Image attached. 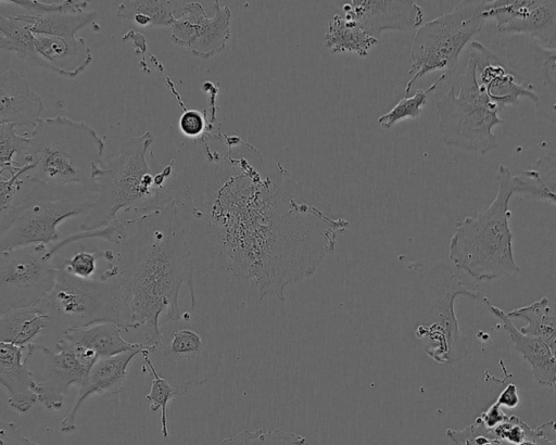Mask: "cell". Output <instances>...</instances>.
<instances>
[{
  "mask_svg": "<svg viewBox=\"0 0 556 445\" xmlns=\"http://www.w3.org/2000/svg\"><path fill=\"white\" fill-rule=\"evenodd\" d=\"M208 153L200 178L180 182L175 202L212 258L253 284L260 298L285 300L336 250L350 221L334 217L319 192L236 136Z\"/></svg>",
  "mask_w": 556,
  "mask_h": 445,
  "instance_id": "1",
  "label": "cell"
},
{
  "mask_svg": "<svg viewBox=\"0 0 556 445\" xmlns=\"http://www.w3.org/2000/svg\"><path fill=\"white\" fill-rule=\"evenodd\" d=\"M127 238L117 245L119 282L131 314V330L142 329L147 344L156 342L160 317L175 318L185 284L195 306L189 227L177 203L128 218Z\"/></svg>",
  "mask_w": 556,
  "mask_h": 445,
  "instance_id": "2",
  "label": "cell"
},
{
  "mask_svg": "<svg viewBox=\"0 0 556 445\" xmlns=\"http://www.w3.org/2000/svg\"><path fill=\"white\" fill-rule=\"evenodd\" d=\"M152 141L150 131L127 138L115 156L94 167L97 195L79 226L80 231L111 224L118 218L119 211L146 214L175 201L176 160L166 166H156L157 162L151 166L147 153Z\"/></svg>",
  "mask_w": 556,
  "mask_h": 445,
  "instance_id": "3",
  "label": "cell"
},
{
  "mask_svg": "<svg viewBox=\"0 0 556 445\" xmlns=\"http://www.w3.org/2000/svg\"><path fill=\"white\" fill-rule=\"evenodd\" d=\"M23 174L37 185L81 188L94 196V167L102 163L105 143L88 124L66 116L41 118L31 132Z\"/></svg>",
  "mask_w": 556,
  "mask_h": 445,
  "instance_id": "4",
  "label": "cell"
},
{
  "mask_svg": "<svg viewBox=\"0 0 556 445\" xmlns=\"http://www.w3.org/2000/svg\"><path fill=\"white\" fill-rule=\"evenodd\" d=\"M510 169L500 164L497 193L477 216L457 221L448 257L456 270L477 281H492L520 272L513 252L509 201L514 196Z\"/></svg>",
  "mask_w": 556,
  "mask_h": 445,
  "instance_id": "5",
  "label": "cell"
},
{
  "mask_svg": "<svg viewBox=\"0 0 556 445\" xmlns=\"http://www.w3.org/2000/svg\"><path fill=\"white\" fill-rule=\"evenodd\" d=\"M94 199L81 188L37 185L24 177L11 206L0 213V252L58 241L59 224L87 215Z\"/></svg>",
  "mask_w": 556,
  "mask_h": 445,
  "instance_id": "6",
  "label": "cell"
},
{
  "mask_svg": "<svg viewBox=\"0 0 556 445\" xmlns=\"http://www.w3.org/2000/svg\"><path fill=\"white\" fill-rule=\"evenodd\" d=\"M148 355L156 372L170 383L177 395L204 384L218 366L213 330L202 316L192 312L166 318Z\"/></svg>",
  "mask_w": 556,
  "mask_h": 445,
  "instance_id": "7",
  "label": "cell"
},
{
  "mask_svg": "<svg viewBox=\"0 0 556 445\" xmlns=\"http://www.w3.org/2000/svg\"><path fill=\"white\" fill-rule=\"evenodd\" d=\"M56 269L53 290L37 304L50 317L48 330L63 334L102 322L115 323L125 332L131 330V314L119 279L85 280Z\"/></svg>",
  "mask_w": 556,
  "mask_h": 445,
  "instance_id": "8",
  "label": "cell"
},
{
  "mask_svg": "<svg viewBox=\"0 0 556 445\" xmlns=\"http://www.w3.org/2000/svg\"><path fill=\"white\" fill-rule=\"evenodd\" d=\"M486 1H462L452 11L422 24L413 39L410 67L413 77L405 86L407 96L413 85L433 72H453L467 43L482 29Z\"/></svg>",
  "mask_w": 556,
  "mask_h": 445,
  "instance_id": "9",
  "label": "cell"
},
{
  "mask_svg": "<svg viewBox=\"0 0 556 445\" xmlns=\"http://www.w3.org/2000/svg\"><path fill=\"white\" fill-rule=\"evenodd\" d=\"M457 85V89L452 85L437 102L443 142L465 151L488 153L497 145L493 128L503 125L504 119L481 92L470 58Z\"/></svg>",
  "mask_w": 556,
  "mask_h": 445,
  "instance_id": "10",
  "label": "cell"
},
{
  "mask_svg": "<svg viewBox=\"0 0 556 445\" xmlns=\"http://www.w3.org/2000/svg\"><path fill=\"white\" fill-rule=\"evenodd\" d=\"M45 244L0 252V315L39 304L53 290L58 269Z\"/></svg>",
  "mask_w": 556,
  "mask_h": 445,
  "instance_id": "11",
  "label": "cell"
},
{
  "mask_svg": "<svg viewBox=\"0 0 556 445\" xmlns=\"http://www.w3.org/2000/svg\"><path fill=\"white\" fill-rule=\"evenodd\" d=\"M466 276L458 270H452L445 290L432 308L430 323L419 325L415 335L424 342L426 354L439 364H450L464 356L462 335L455 316L454 304L458 296L470 297L485 303L489 300L482 292L470 287Z\"/></svg>",
  "mask_w": 556,
  "mask_h": 445,
  "instance_id": "12",
  "label": "cell"
},
{
  "mask_svg": "<svg viewBox=\"0 0 556 445\" xmlns=\"http://www.w3.org/2000/svg\"><path fill=\"white\" fill-rule=\"evenodd\" d=\"M31 347L43 359V370L37 381L38 400L47 409L60 410L70 386L79 387L99 358L63 338L56 341L55 352L42 344L31 343Z\"/></svg>",
  "mask_w": 556,
  "mask_h": 445,
  "instance_id": "13",
  "label": "cell"
},
{
  "mask_svg": "<svg viewBox=\"0 0 556 445\" xmlns=\"http://www.w3.org/2000/svg\"><path fill=\"white\" fill-rule=\"evenodd\" d=\"M484 15L495 21L497 34L527 37L556 50V0L486 1Z\"/></svg>",
  "mask_w": 556,
  "mask_h": 445,
  "instance_id": "14",
  "label": "cell"
},
{
  "mask_svg": "<svg viewBox=\"0 0 556 445\" xmlns=\"http://www.w3.org/2000/svg\"><path fill=\"white\" fill-rule=\"evenodd\" d=\"M213 10L214 15L208 17L201 3H186L170 26L172 41L201 59L220 53L230 38L231 12L219 1H214Z\"/></svg>",
  "mask_w": 556,
  "mask_h": 445,
  "instance_id": "15",
  "label": "cell"
},
{
  "mask_svg": "<svg viewBox=\"0 0 556 445\" xmlns=\"http://www.w3.org/2000/svg\"><path fill=\"white\" fill-rule=\"evenodd\" d=\"M470 49L478 86L500 111L518 104L520 98L538 103L535 93L504 59L477 40L471 41Z\"/></svg>",
  "mask_w": 556,
  "mask_h": 445,
  "instance_id": "16",
  "label": "cell"
},
{
  "mask_svg": "<svg viewBox=\"0 0 556 445\" xmlns=\"http://www.w3.org/2000/svg\"><path fill=\"white\" fill-rule=\"evenodd\" d=\"M343 16L355 21L368 35L379 39L386 30L419 28L424 11L410 0L337 1Z\"/></svg>",
  "mask_w": 556,
  "mask_h": 445,
  "instance_id": "17",
  "label": "cell"
},
{
  "mask_svg": "<svg viewBox=\"0 0 556 445\" xmlns=\"http://www.w3.org/2000/svg\"><path fill=\"white\" fill-rule=\"evenodd\" d=\"M527 38V37H526ZM516 58L506 62L538 98V112L556 124V50L546 49L530 39Z\"/></svg>",
  "mask_w": 556,
  "mask_h": 445,
  "instance_id": "18",
  "label": "cell"
},
{
  "mask_svg": "<svg viewBox=\"0 0 556 445\" xmlns=\"http://www.w3.org/2000/svg\"><path fill=\"white\" fill-rule=\"evenodd\" d=\"M143 349L146 348H137L113 357L98 359L85 382L79 386L72 409L61 421L60 431L68 434L76 430V417L80 406L91 395L97 394L103 398L118 395L122 392L131 360Z\"/></svg>",
  "mask_w": 556,
  "mask_h": 445,
  "instance_id": "19",
  "label": "cell"
},
{
  "mask_svg": "<svg viewBox=\"0 0 556 445\" xmlns=\"http://www.w3.org/2000/svg\"><path fill=\"white\" fill-rule=\"evenodd\" d=\"M33 66L49 69L66 78H76L90 65L91 51L81 37H61L33 33Z\"/></svg>",
  "mask_w": 556,
  "mask_h": 445,
  "instance_id": "20",
  "label": "cell"
},
{
  "mask_svg": "<svg viewBox=\"0 0 556 445\" xmlns=\"http://www.w3.org/2000/svg\"><path fill=\"white\" fill-rule=\"evenodd\" d=\"M26 347L0 342V384L8 393L9 405L26 414L38 400L37 381L28 368Z\"/></svg>",
  "mask_w": 556,
  "mask_h": 445,
  "instance_id": "21",
  "label": "cell"
},
{
  "mask_svg": "<svg viewBox=\"0 0 556 445\" xmlns=\"http://www.w3.org/2000/svg\"><path fill=\"white\" fill-rule=\"evenodd\" d=\"M41 97L14 69L0 74V124L34 127L41 119Z\"/></svg>",
  "mask_w": 556,
  "mask_h": 445,
  "instance_id": "22",
  "label": "cell"
},
{
  "mask_svg": "<svg viewBox=\"0 0 556 445\" xmlns=\"http://www.w3.org/2000/svg\"><path fill=\"white\" fill-rule=\"evenodd\" d=\"M490 313L501 320L516 351L529 363L532 374L542 386H553L556 374V357L549 347L539 338L527 335L518 330L507 314L501 308L485 303Z\"/></svg>",
  "mask_w": 556,
  "mask_h": 445,
  "instance_id": "23",
  "label": "cell"
},
{
  "mask_svg": "<svg viewBox=\"0 0 556 445\" xmlns=\"http://www.w3.org/2000/svg\"><path fill=\"white\" fill-rule=\"evenodd\" d=\"M121 328L112 322L66 330L61 338L100 358L113 357L132 349L147 348L149 344L126 341Z\"/></svg>",
  "mask_w": 556,
  "mask_h": 445,
  "instance_id": "24",
  "label": "cell"
},
{
  "mask_svg": "<svg viewBox=\"0 0 556 445\" xmlns=\"http://www.w3.org/2000/svg\"><path fill=\"white\" fill-rule=\"evenodd\" d=\"M50 317L38 305L11 309L0 315V342L26 347L43 334Z\"/></svg>",
  "mask_w": 556,
  "mask_h": 445,
  "instance_id": "25",
  "label": "cell"
},
{
  "mask_svg": "<svg viewBox=\"0 0 556 445\" xmlns=\"http://www.w3.org/2000/svg\"><path fill=\"white\" fill-rule=\"evenodd\" d=\"M514 196L556 205V157H539L532 168L511 176Z\"/></svg>",
  "mask_w": 556,
  "mask_h": 445,
  "instance_id": "26",
  "label": "cell"
},
{
  "mask_svg": "<svg viewBox=\"0 0 556 445\" xmlns=\"http://www.w3.org/2000/svg\"><path fill=\"white\" fill-rule=\"evenodd\" d=\"M0 8V15L24 22L31 33L61 37H75L76 33L90 24L96 16L94 11L31 16L13 12L2 5Z\"/></svg>",
  "mask_w": 556,
  "mask_h": 445,
  "instance_id": "27",
  "label": "cell"
},
{
  "mask_svg": "<svg viewBox=\"0 0 556 445\" xmlns=\"http://www.w3.org/2000/svg\"><path fill=\"white\" fill-rule=\"evenodd\" d=\"M324 41L332 54L353 52L366 58L378 39L368 35L355 21L334 14L328 22Z\"/></svg>",
  "mask_w": 556,
  "mask_h": 445,
  "instance_id": "28",
  "label": "cell"
},
{
  "mask_svg": "<svg viewBox=\"0 0 556 445\" xmlns=\"http://www.w3.org/2000/svg\"><path fill=\"white\" fill-rule=\"evenodd\" d=\"M506 314L510 319H523L527 323L520 331L541 339L556 357V302L543 296L530 305Z\"/></svg>",
  "mask_w": 556,
  "mask_h": 445,
  "instance_id": "29",
  "label": "cell"
},
{
  "mask_svg": "<svg viewBox=\"0 0 556 445\" xmlns=\"http://www.w3.org/2000/svg\"><path fill=\"white\" fill-rule=\"evenodd\" d=\"M178 1L126 0L116 11L121 20L132 22L139 27L172 26Z\"/></svg>",
  "mask_w": 556,
  "mask_h": 445,
  "instance_id": "30",
  "label": "cell"
},
{
  "mask_svg": "<svg viewBox=\"0 0 556 445\" xmlns=\"http://www.w3.org/2000/svg\"><path fill=\"white\" fill-rule=\"evenodd\" d=\"M12 124H0V175L11 174L24 166L31 138L20 135Z\"/></svg>",
  "mask_w": 556,
  "mask_h": 445,
  "instance_id": "31",
  "label": "cell"
},
{
  "mask_svg": "<svg viewBox=\"0 0 556 445\" xmlns=\"http://www.w3.org/2000/svg\"><path fill=\"white\" fill-rule=\"evenodd\" d=\"M446 76V74H441L427 89H417L412 97L402 98L389 112L378 118V124L382 128L389 129L403 119L418 117L428 97L437 90Z\"/></svg>",
  "mask_w": 556,
  "mask_h": 445,
  "instance_id": "32",
  "label": "cell"
},
{
  "mask_svg": "<svg viewBox=\"0 0 556 445\" xmlns=\"http://www.w3.org/2000/svg\"><path fill=\"white\" fill-rule=\"evenodd\" d=\"M148 348L143 349L141 355L146 367H148V370L152 376V382L150 392L144 397L150 402L151 411L155 412L159 409L161 410V434L163 437H167L169 434L167 424V404L175 395H177V392L167 380L156 372L148 355Z\"/></svg>",
  "mask_w": 556,
  "mask_h": 445,
  "instance_id": "33",
  "label": "cell"
},
{
  "mask_svg": "<svg viewBox=\"0 0 556 445\" xmlns=\"http://www.w3.org/2000/svg\"><path fill=\"white\" fill-rule=\"evenodd\" d=\"M306 438L294 432L281 430H243L222 440L216 445H305Z\"/></svg>",
  "mask_w": 556,
  "mask_h": 445,
  "instance_id": "34",
  "label": "cell"
},
{
  "mask_svg": "<svg viewBox=\"0 0 556 445\" xmlns=\"http://www.w3.org/2000/svg\"><path fill=\"white\" fill-rule=\"evenodd\" d=\"M0 5L17 13L40 16L52 13H74L86 11L88 1H37V0H1Z\"/></svg>",
  "mask_w": 556,
  "mask_h": 445,
  "instance_id": "35",
  "label": "cell"
},
{
  "mask_svg": "<svg viewBox=\"0 0 556 445\" xmlns=\"http://www.w3.org/2000/svg\"><path fill=\"white\" fill-rule=\"evenodd\" d=\"M446 435L455 445H484L491 440H498L494 429L486 428L479 417L462 430L447 429Z\"/></svg>",
  "mask_w": 556,
  "mask_h": 445,
  "instance_id": "36",
  "label": "cell"
},
{
  "mask_svg": "<svg viewBox=\"0 0 556 445\" xmlns=\"http://www.w3.org/2000/svg\"><path fill=\"white\" fill-rule=\"evenodd\" d=\"M528 424L520 418L510 415L506 421L494 428L496 437L513 444H519L527 437Z\"/></svg>",
  "mask_w": 556,
  "mask_h": 445,
  "instance_id": "37",
  "label": "cell"
},
{
  "mask_svg": "<svg viewBox=\"0 0 556 445\" xmlns=\"http://www.w3.org/2000/svg\"><path fill=\"white\" fill-rule=\"evenodd\" d=\"M0 445H38L36 442L27 438L20 431L18 427L9 421H1L0 424Z\"/></svg>",
  "mask_w": 556,
  "mask_h": 445,
  "instance_id": "38",
  "label": "cell"
},
{
  "mask_svg": "<svg viewBox=\"0 0 556 445\" xmlns=\"http://www.w3.org/2000/svg\"><path fill=\"white\" fill-rule=\"evenodd\" d=\"M179 127L184 135L194 138L203 132L205 123L200 112L190 110L181 115Z\"/></svg>",
  "mask_w": 556,
  "mask_h": 445,
  "instance_id": "39",
  "label": "cell"
},
{
  "mask_svg": "<svg viewBox=\"0 0 556 445\" xmlns=\"http://www.w3.org/2000/svg\"><path fill=\"white\" fill-rule=\"evenodd\" d=\"M508 417L509 416L502 410V407L496 402L479 416L484 425L489 429L496 428L498 424L506 421Z\"/></svg>",
  "mask_w": 556,
  "mask_h": 445,
  "instance_id": "40",
  "label": "cell"
},
{
  "mask_svg": "<svg viewBox=\"0 0 556 445\" xmlns=\"http://www.w3.org/2000/svg\"><path fill=\"white\" fill-rule=\"evenodd\" d=\"M496 403L500 406H503L506 408H516L520 403V398L518 395V390H517L516 384L515 383L507 384L505 386V389L498 395Z\"/></svg>",
  "mask_w": 556,
  "mask_h": 445,
  "instance_id": "41",
  "label": "cell"
},
{
  "mask_svg": "<svg viewBox=\"0 0 556 445\" xmlns=\"http://www.w3.org/2000/svg\"><path fill=\"white\" fill-rule=\"evenodd\" d=\"M484 445H503L500 440H491Z\"/></svg>",
  "mask_w": 556,
  "mask_h": 445,
  "instance_id": "42",
  "label": "cell"
},
{
  "mask_svg": "<svg viewBox=\"0 0 556 445\" xmlns=\"http://www.w3.org/2000/svg\"><path fill=\"white\" fill-rule=\"evenodd\" d=\"M553 386L556 389V374H555V381H554V385Z\"/></svg>",
  "mask_w": 556,
  "mask_h": 445,
  "instance_id": "43",
  "label": "cell"
}]
</instances>
